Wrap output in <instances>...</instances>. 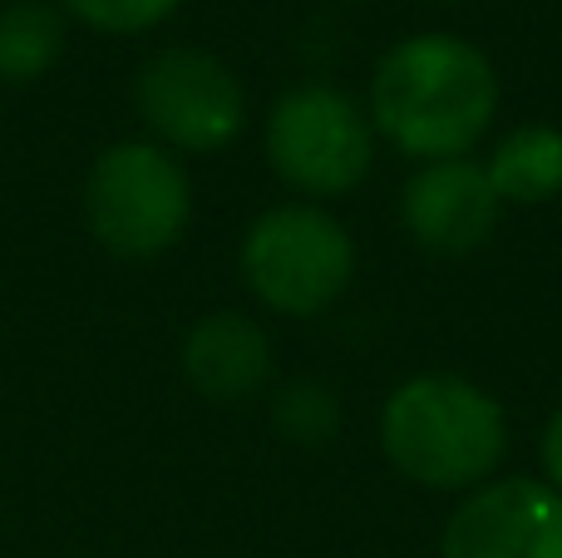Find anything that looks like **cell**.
I'll use <instances>...</instances> for the list:
<instances>
[{
    "instance_id": "cell-1",
    "label": "cell",
    "mask_w": 562,
    "mask_h": 558,
    "mask_svg": "<svg viewBox=\"0 0 562 558\" xmlns=\"http://www.w3.org/2000/svg\"><path fill=\"white\" fill-rule=\"evenodd\" d=\"M498 114V75L479 45L459 35H409L390 45L370 79V129L405 158H469Z\"/></svg>"
},
{
    "instance_id": "cell-2",
    "label": "cell",
    "mask_w": 562,
    "mask_h": 558,
    "mask_svg": "<svg viewBox=\"0 0 562 558\" xmlns=\"http://www.w3.org/2000/svg\"><path fill=\"white\" fill-rule=\"evenodd\" d=\"M380 445L385 460L425 490H479L508 450V421L484 386L425 371L390 391Z\"/></svg>"
},
{
    "instance_id": "cell-3",
    "label": "cell",
    "mask_w": 562,
    "mask_h": 558,
    "mask_svg": "<svg viewBox=\"0 0 562 558\" xmlns=\"http://www.w3.org/2000/svg\"><path fill=\"white\" fill-rule=\"evenodd\" d=\"M85 217L99 247L114 257H158L188 233L193 183L188 168L148 138H124L104 148L85 178Z\"/></svg>"
},
{
    "instance_id": "cell-4",
    "label": "cell",
    "mask_w": 562,
    "mask_h": 558,
    "mask_svg": "<svg viewBox=\"0 0 562 558\" xmlns=\"http://www.w3.org/2000/svg\"><path fill=\"white\" fill-rule=\"evenodd\" d=\"M356 277V243L316 203L267 208L243 237V282L281 316H316Z\"/></svg>"
},
{
    "instance_id": "cell-5",
    "label": "cell",
    "mask_w": 562,
    "mask_h": 558,
    "mask_svg": "<svg viewBox=\"0 0 562 558\" xmlns=\"http://www.w3.org/2000/svg\"><path fill=\"white\" fill-rule=\"evenodd\" d=\"M267 164L306 198L356 193L375 164L366 109L330 85L286 89L267 114Z\"/></svg>"
},
{
    "instance_id": "cell-6",
    "label": "cell",
    "mask_w": 562,
    "mask_h": 558,
    "mask_svg": "<svg viewBox=\"0 0 562 558\" xmlns=\"http://www.w3.org/2000/svg\"><path fill=\"white\" fill-rule=\"evenodd\" d=\"M134 99L144 124L168 154H223L247 124L243 79L217 55L193 45H168L138 69Z\"/></svg>"
},
{
    "instance_id": "cell-7",
    "label": "cell",
    "mask_w": 562,
    "mask_h": 558,
    "mask_svg": "<svg viewBox=\"0 0 562 558\" xmlns=\"http://www.w3.org/2000/svg\"><path fill=\"white\" fill-rule=\"evenodd\" d=\"M439 558H562V490L548 480H488L449 514Z\"/></svg>"
},
{
    "instance_id": "cell-8",
    "label": "cell",
    "mask_w": 562,
    "mask_h": 558,
    "mask_svg": "<svg viewBox=\"0 0 562 558\" xmlns=\"http://www.w3.org/2000/svg\"><path fill=\"white\" fill-rule=\"evenodd\" d=\"M498 213H504V203H498L484 164H474V158L419 164L415 174H409L405 193H400L405 233L415 237L425 253H439V257L479 253V247L494 237Z\"/></svg>"
},
{
    "instance_id": "cell-9",
    "label": "cell",
    "mask_w": 562,
    "mask_h": 558,
    "mask_svg": "<svg viewBox=\"0 0 562 558\" xmlns=\"http://www.w3.org/2000/svg\"><path fill=\"white\" fill-rule=\"evenodd\" d=\"M183 376L203 401L237 405L252 401L272 381V342L243 312H213L188 332L183 342Z\"/></svg>"
},
{
    "instance_id": "cell-10",
    "label": "cell",
    "mask_w": 562,
    "mask_h": 558,
    "mask_svg": "<svg viewBox=\"0 0 562 558\" xmlns=\"http://www.w3.org/2000/svg\"><path fill=\"white\" fill-rule=\"evenodd\" d=\"M498 203L538 208L562 193V129L553 124H518L494 144L484 164Z\"/></svg>"
},
{
    "instance_id": "cell-11",
    "label": "cell",
    "mask_w": 562,
    "mask_h": 558,
    "mask_svg": "<svg viewBox=\"0 0 562 558\" xmlns=\"http://www.w3.org/2000/svg\"><path fill=\"white\" fill-rule=\"evenodd\" d=\"M65 49V20L45 0H10L0 10V85H35Z\"/></svg>"
},
{
    "instance_id": "cell-12",
    "label": "cell",
    "mask_w": 562,
    "mask_h": 558,
    "mask_svg": "<svg viewBox=\"0 0 562 558\" xmlns=\"http://www.w3.org/2000/svg\"><path fill=\"white\" fill-rule=\"evenodd\" d=\"M272 421H277V431L286 435V440L326 445V440H336V431H340V405H336V395H330L326 386L296 381V386H286V391L277 395Z\"/></svg>"
},
{
    "instance_id": "cell-13",
    "label": "cell",
    "mask_w": 562,
    "mask_h": 558,
    "mask_svg": "<svg viewBox=\"0 0 562 558\" xmlns=\"http://www.w3.org/2000/svg\"><path fill=\"white\" fill-rule=\"evenodd\" d=\"M65 10L75 20L109 35H138V30H154L158 20H168L178 10V0H65Z\"/></svg>"
},
{
    "instance_id": "cell-14",
    "label": "cell",
    "mask_w": 562,
    "mask_h": 558,
    "mask_svg": "<svg viewBox=\"0 0 562 558\" xmlns=\"http://www.w3.org/2000/svg\"><path fill=\"white\" fill-rule=\"evenodd\" d=\"M538 465H543V480L562 490V405L548 415L543 425V440H538Z\"/></svg>"
},
{
    "instance_id": "cell-15",
    "label": "cell",
    "mask_w": 562,
    "mask_h": 558,
    "mask_svg": "<svg viewBox=\"0 0 562 558\" xmlns=\"http://www.w3.org/2000/svg\"><path fill=\"white\" fill-rule=\"evenodd\" d=\"M439 5H459V0H439Z\"/></svg>"
}]
</instances>
